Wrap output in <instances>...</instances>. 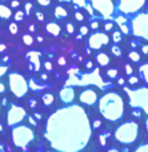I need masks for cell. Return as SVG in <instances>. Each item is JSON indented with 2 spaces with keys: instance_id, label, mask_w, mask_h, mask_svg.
<instances>
[{
  "instance_id": "1",
  "label": "cell",
  "mask_w": 148,
  "mask_h": 152,
  "mask_svg": "<svg viewBox=\"0 0 148 152\" xmlns=\"http://www.w3.org/2000/svg\"><path fill=\"white\" fill-rule=\"evenodd\" d=\"M92 135L85 111L80 105L60 108L50 116L44 136L55 150L76 152L88 144Z\"/></svg>"
},
{
  "instance_id": "2",
  "label": "cell",
  "mask_w": 148,
  "mask_h": 152,
  "mask_svg": "<svg viewBox=\"0 0 148 152\" xmlns=\"http://www.w3.org/2000/svg\"><path fill=\"white\" fill-rule=\"evenodd\" d=\"M99 110L108 121H117L124 115V102L116 92H107L99 102Z\"/></svg>"
},
{
  "instance_id": "3",
  "label": "cell",
  "mask_w": 148,
  "mask_h": 152,
  "mask_svg": "<svg viewBox=\"0 0 148 152\" xmlns=\"http://www.w3.org/2000/svg\"><path fill=\"white\" fill-rule=\"evenodd\" d=\"M139 126L135 121H127L119 126L115 131V139L122 144H132L138 139Z\"/></svg>"
},
{
  "instance_id": "4",
  "label": "cell",
  "mask_w": 148,
  "mask_h": 152,
  "mask_svg": "<svg viewBox=\"0 0 148 152\" xmlns=\"http://www.w3.org/2000/svg\"><path fill=\"white\" fill-rule=\"evenodd\" d=\"M87 84H95V86H99V87H104L103 79H101L99 69H95L90 75L84 74L80 76V77L79 76L71 75L68 80L66 81V86H87Z\"/></svg>"
},
{
  "instance_id": "5",
  "label": "cell",
  "mask_w": 148,
  "mask_h": 152,
  "mask_svg": "<svg viewBox=\"0 0 148 152\" xmlns=\"http://www.w3.org/2000/svg\"><path fill=\"white\" fill-rule=\"evenodd\" d=\"M13 144L19 148H26L34 140V131L27 126H17L12 131Z\"/></svg>"
},
{
  "instance_id": "6",
  "label": "cell",
  "mask_w": 148,
  "mask_h": 152,
  "mask_svg": "<svg viewBox=\"0 0 148 152\" xmlns=\"http://www.w3.org/2000/svg\"><path fill=\"white\" fill-rule=\"evenodd\" d=\"M128 95H130V104L132 107H138L144 110L148 113V88L136 89V91H130V88L123 86Z\"/></svg>"
},
{
  "instance_id": "7",
  "label": "cell",
  "mask_w": 148,
  "mask_h": 152,
  "mask_svg": "<svg viewBox=\"0 0 148 152\" xmlns=\"http://www.w3.org/2000/svg\"><path fill=\"white\" fill-rule=\"evenodd\" d=\"M9 87L12 94L16 97H24L29 88L28 81L24 79V76H21L20 74H16V72L9 75Z\"/></svg>"
},
{
  "instance_id": "8",
  "label": "cell",
  "mask_w": 148,
  "mask_h": 152,
  "mask_svg": "<svg viewBox=\"0 0 148 152\" xmlns=\"http://www.w3.org/2000/svg\"><path fill=\"white\" fill-rule=\"evenodd\" d=\"M132 34L148 40V13H139L132 20Z\"/></svg>"
},
{
  "instance_id": "9",
  "label": "cell",
  "mask_w": 148,
  "mask_h": 152,
  "mask_svg": "<svg viewBox=\"0 0 148 152\" xmlns=\"http://www.w3.org/2000/svg\"><path fill=\"white\" fill-rule=\"evenodd\" d=\"M93 11H98L103 19H109L115 12V5L112 0H91Z\"/></svg>"
},
{
  "instance_id": "10",
  "label": "cell",
  "mask_w": 148,
  "mask_h": 152,
  "mask_svg": "<svg viewBox=\"0 0 148 152\" xmlns=\"http://www.w3.org/2000/svg\"><path fill=\"white\" fill-rule=\"evenodd\" d=\"M26 118V110L20 105H15L12 104L11 110L7 113V124L9 127L17 126L19 123H21V120Z\"/></svg>"
},
{
  "instance_id": "11",
  "label": "cell",
  "mask_w": 148,
  "mask_h": 152,
  "mask_svg": "<svg viewBox=\"0 0 148 152\" xmlns=\"http://www.w3.org/2000/svg\"><path fill=\"white\" fill-rule=\"evenodd\" d=\"M146 0H120L119 10L123 13H135L144 5Z\"/></svg>"
},
{
  "instance_id": "12",
  "label": "cell",
  "mask_w": 148,
  "mask_h": 152,
  "mask_svg": "<svg viewBox=\"0 0 148 152\" xmlns=\"http://www.w3.org/2000/svg\"><path fill=\"white\" fill-rule=\"evenodd\" d=\"M109 37L107 36L104 32H95L93 35H91L88 44L92 50H100L101 47H104L106 44H108Z\"/></svg>"
},
{
  "instance_id": "13",
  "label": "cell",
  "mask_w": 148,
  "mask_h": 152,
  "mask_svg": "<svg viewBox=\"0 0 148 152\" xmlns=\"http://www.w3.org/2000/svg\"><path fill=\"white\" fill-rule=\"evenodd\" d=\"M98 100V95L93 89H84V91L80 94V102L84 103L87 105H92L96 103Z\"/></svg>"
},
{
  "instance_id": "14",
  "label": "cell",
  "mask_w": 148,
  "mask_h": 152,
  "mask_svg": "<svg viewBox=\"0 0 148 152\" xmlns=\"http://www.w3.org/2000/svg\"><path fill=\"white\" fill-rule=\"evenodd\" d=\"M60 99L63 100L64 103H72V100L75 99V91L74 88H71V87H67L66 88H63L60 91Z\"/></svg>"
},
{
  "instance_id": "15",
  "label": "cell",
  "mask_w": 148,
  "mask_h": 152,
  "mask_svg": "<svg viewBox=\"0 0 148 152\" xmlns=\"http://www.w3.org/2000/svg\"><path fill=\"white\" fill-rule=\"evenodd\" d=\"M27 58H28V60L35 66L34 67L35 71H39L40 69V52H37V51H31V52H28Z\"/></svg>"
},
{
  "instance_id": "16",
  "label": "cell",
  "mask_w": 148,
  "mask_h": 152,
  "mask_svg": "<svg viewBox=\"0 0 148 152\" xmlns=\"http://www.w3.org/2000/svg\"><path fill=\"white\" fill-rule=\"evenodd\" d=\"M96 61L100 64L101 67H107L109 64V56L106 52H100L96 55Z\"/></svg>"
},
{
  "instance_id": "17",
  "label": "cell",
  "mask_w": 148,
  "mask_h": 152,
  "mask_svg": "<svg viewBox=\"0 0 148 152\" xmlns=\"http://www.w3.org/2000/svg\"><path fill=\"white\" fill-rule=\"evenodd\" d=\"M45 28H47V31L50 32L51 35H53V36H59V35H60V31H61L60 27H59V24L52 23V21H51V23H48Z\"/></svg>"
},
{
  "instance_id": "18",
  "label": "cell",
  "mask_w": 148,
  "mask_h": 152,
  "mask_svg": "<svg viewBox=\"0 0 148 152\" xmlns=\"http://www.w3.org/2000/svg\"><path fill=\"white\" fill-rule=\"evenodd\" d=\"M11 16H12V11H11V8H8L7 5L0 4V18L9 19Z\"/></svg>"
},
{
  "instance_id": "19",
  "label": "cell",
  "mask_w": 148,
  "mask_h": 152,
  "mask_svg": "<svg viewBox=\"0 0 148 152\" xmlns=\"http://www.w3.org/2000/svg\"><path fill=\"white\" fill-rule=\"evenodd\" d=\"M55 16H56L58 19H64V18H67V16H68V13H67L66 8H63V7H60V5H58V7L55 8Z\"/></svg>"
},
{
  "instance_id": "20",
  "label": "cell",
  "mask_w": 148,
  "mask_h": 152,
  "mask_svg": "<svg viewBox=\"0 0 148 152\" xmlns=\"http://www.w3.org/2000/svg\"><path fill=\"white\" fill-rule=\"evenodd\" d=\"M139 72H140V75H141V77H143V80L148 84V63L143 64V66H140V68H139Z\"/></svg>"
},
{
  "instance_id": "21",
  "label": "cell",
  "mask_w": 148,
  "mask_h": 152,
  "mask_svg": "<svg viewBox=\"0 0 148 152\" xmlns=\"http://www.w3.org/2000/svg\"><path fill=\"white\" fill-rule=\"evenodd\" d=\"M43 103H44V105H51L53 103V95L52 94H44L43 95Z\"/></svg>"
},
{
  "instance_id": "22",
  "label": "cell",
  "mask_w": 148,
  "mask_h": 152,
  "mask_svg": "<svg viewBox=\"0 0 148 152\" xmlns=\"http://www.w3.org/2000/svg\"><path fill=\"white\" fill-rule=\"evenodd\" d=\"M119 27H120V29H122V32L124 35H130L131 34V24H128V21L127 23H123V24H119Z\"/></svg>"
},
{
  "instance_id": "23",
  "label": "cell",
  "mask_w": 148,
  "mask_h": 152,
  "mask_svg": "<svg viewBox=\"0 0 148 152\" xmlns=\"http://www.w3.org/2000/svg\"><path fill=\"white\" fill-rule=\"evenodd\" d=\"M128 58H130L131 61H135V63H139V61H140V55H139L136 51H132V52L128 53Z\"/></svg>"
},
{
  "instance_id": "24",
  "label": "cell",
  "mask_w": 148,
  "mask_h": 152,
  "mask_svg": "<svg viewBox=\"0 0 148 152\" xmlns=\"http://www.w3.org/2000/svg\"><path fill=\"white\" fill-rule=\"evenodd\" d=\"M112 40H114L115 44L122 42V34H120V31H115L114 34H112Z\"/></svg>"
},
{
  "instance_id": "25",
  "label": "cell",
  "mask_w": 148,
  "mask_h": 152,
  "mask_svg": "<svg viewBox=\"0 0 148 152\" xmlns=\"http://www.w3.org/2000/svg\"><path fill=\"white\" fill-rule=\"evenodd\" d=\"M23 42H24L26 45H32V43H34V37H32L31 35L26 34V35H23Z\"/></svg>"
},
{
  "instance_id": "26",
  "label": "cell",
  "mask_w": 148,
  "mask_h": 152,
  "mask_svg": "<svg viewBox=\"0 0 148 152\" xmlns=\"http://www.w3.org/2000/svg\"><path fill=\"white\" fill-rule=\"evenodd\" d=\"M111 51H112V53H114L116 58H120V56H122V53H123L119 45H112V47H111Z\"/></svg>"
},
{
  "instance_id": "27",
  "label": "cell",
  "mask_w": 148,
  "mask_h": 152,
  "mask_svg": "<svg viewBox=\"0 0 148 152\" xmlns=\"http://www.w3.org/2000/svg\"><path fill=\"white\" fill-rule=\"evenodd\" d=\"M117 69L116 68H109L108 71H107V76H108L109 79H116L117 77Z\"/></svg>"
},
{
  "instance_id": "28",
  "label": "cell",
  "mask_w": 148,
  "mask_h": 152,
  "mask_svg": "<svg viewBox=\"0 0 148 152\" xmlns=\"http://www.w3.org/2000/svg\"><path fill=\"white\" fill-rule=\"evenodd\" d=\"M17 31H19V28H17V24L16 23H11L9 24V32L12 35H16L17 34Z\"/></svg>"
},
{
  "instance_id": "29",
  "label": "cell",
  "mask_w": 148,
  "mask_h": 152,
  "mask_svg": "<svg viewBox=\"0 0 148 152\" xmlns=\"http://www.w3.org/2000/svg\"><path fill=\"white\" fill-rule=\"evenodd\" d=\"M128 83H130L131 86H135V84H138V83H139V77H138V76L131 75L130 77H128Z\"/></svg>"
},
{
  "instance_id": "30",
  "label": "cell",
  "mask_w": 148,
  "mask_h": 152,
  "mask_svg": "<svg viewBox=\"0 0 148 152\" xmlns=\"http://www.w3.org/2000/svg\"><path fill=\"white\" fill-rule=\"evenodd\" d=\"M24 15H26V12H23V11H17V12L15 13V20L16 21H20L24 19Z\"/></svg>"
},
{
  "instance_id": "31",
  "label": "cell",
  "mask_w": 148,
  "mask_h": 152,
  "mask_svg": "<svg viewBox=\"0 0 148 152\" xmlns=\"http://www.w3.org/2000/svg\"><path fill=\"white\" fill-rule=\"evenodd\" d=\"M66 29H67V32H68V34H74V32H75L74 24H72V23H67L66 24Z\"/></svg>"
},
{
  "instance_id": "32",
  "label": "cell",
  "mask_w": 148,
  "mask_h": 152,
  "mask_svg": "<svg viewBox=\"0 0 148 152\" xmlns=\"http://www.w3.org/2000/svg\"><path fill=\"white\" fill-rule=\"evenodd\" d=\"M124 69H125V74H127L128 76H131L133 74V69H132V67L130 66V64H125L124 66Z\"/></svg>"
},
{
  "instance_id": "33",
  "label": "cell",
  "mask_w": 148,
  "mask_h": 152,
  "mask_svg": "<svg viewBox=\"0 0 148 152\" xmlns=\"http://www.w3.org/2000/svg\"><path fill=\"white\" fill-rule=\"evenodd\" d=\"M148 151V143L147 144H143V145H139L138 148H136V152H146Z\"/></svg>"
},
{
  "instance_id": "34",
  "label": "cell",
  "mask_w": 148,
  "mask_h": 152,
  "mask_svg": "<svg viewBox=\"0 0 148 152\" xmlns=\"http://www.w3.org/2000/svg\"><path fill=\"white\" fill-rule=\"evenodd\" d=\"M72 1H74V4L77 5V7H84L87 0H72Z\"/></svg>"
},
{
  "instance_id": "35",
  "label": "cell",
  "mask_w": 148,
  "mask_h": 152,
  "mask_svg": "<svg viewBox=\"0 0 148 152\" xmlns=\"http://www.w3.org/2000/svg\"><path fill=\"white\" fill-rule=\"evenodd\" d=\"M107 136H109V134H106V135H103V134H101L100 135V136H99V139H100V143H101V145H106V137Z\"/></svg>"
},
{
  "instance_id": "36",
  "label": "cell",
  "mask_w": 148,
  "mask_h": 152,
  "mask_svg": "<svg viewBox=\"0 0 148 152\" xmlns=\"http://www.w3.org/2000/svg\"><path fill=\"white\" fill-rule=\"evenodd\" d=\"M40 5H44V7H48L51 4V0H36Z\"/></svg>"
},
{
  "instance_id": "37",
  "label": "cell",
  "mask_w": 148,
  "mask_h": 152,
  "mask_svg": "<svg viewBox=\"0 0 148 152\" xmlns=\"http://www.w3.org/2000/svg\"><path fill=\"white\" fill-rule=\"evenodd\" d=\"M80 35H88V27H85V26H83L82 28H80Z\"/></svg>"
},
{
  "instance_id": "38",
  "label": "cell",
  "mask_w": 148,
  "mask_h": 152,
  "mask_svg": "<svg viewBox=\"0 0 148 152\" xmlns=\"http://www.w3.org/2000/svg\"><path fill=\"white\" fill-rule=\"evenodd\" d=\"M104 28H106V31H111V29L114 28V24H112L111 21H108V23H106V26H104Z\"/></svg>"
},
{
  "instance_id": "39",
  "label": "cell",
  "mask_w": 148,
  "mask_h": 152,
  "mask_svg": "<svg viewBox=\"0 0 148 152\" xmlns=\"http://www.w3.org/2000/svg\"><path fill=\"white\" fill-rule=\"evenodd\" d=\"M100 127H101V120L96 119V120L93 121V128H100Z\"/></svg>"
},
{
  "instance_id": "40",
  "label": "cell",
  "mask_w": 148,
  "mask_h": 152,
  "mask_svg": "<svg viewBox=\"0 0 148 152\" xmlns=\"http://www.w3.org/2000/svg\"><path fill=\"white\" fill-rule=\"evenodd\" d=\"M44 67H45V69H47V71H52V64H51V61H45Z\"/></svg>"
},
{
  "instance_id": "41",
  "label": "cell",
  "mask_w": 148,
  "mask_h": 152,
  "mask_svg": "<svg viewBox=\"0 0 148 152\" xmlns=\"http://www.w3.org/2000/svg\"><path fill=\"white\" fill-rule=\"evenodd\" d=\"M5 72H7V67L3 66V64H0V76H3Z\"/></svg>"
},
{
  "instance_id": "42",
  "label": "cell",
  "mask_w": 148,
  "mask_h": 152,
  "mask_svg": "<svg viewBox=\"0 0 148 152\" xmlns=\"http://www.w3.org/2000/svg\"><path fill=\"white\" fill-rule=\"evenodd\" d=\"M75 18H76L79 21H83V20H84V16H83L80 12H76V13H75Z\"/></svg>"
},
{
  "instance_id": "43",
  "label": "cell",
  "mask_w": 148,
  "mask_h": 152,
  "mask_svg": "<svg viewBox=\"0 0 148 152\" xmlns=\"http://www.w3.org/2000/svg\"><path fill=\"white\" fill-rule=\"evenodd\" d=\"M84 7H85V10H87L88 12L91 13V15H93V8H92V5H91V4H85Z\"/></svg>"
},
{
  "instance_id": "44",
  "label": "cell",
  "mask_w": 148,
  "mask_h": 152,
  "mask_svg": "<svg viewBox=\"0 0 148 152\" xmlns=\"http://www.w3.org/2000/svg\"><path fill=\"white\" fill-rule=\"evenodd\" d=\"M36 18L39 19L40 21L44 20V15H43V12H40V11H37V12H36Z\"/></svg>"
},
{
  "instance_id": "45",
  "label": "cell",
  "mask_w": 148,
  "mask_h": 152,
  "mask_svg": "<svg viewBox=\"0 0 148 152\" xmlns=\"http://www.w3.org/2000/svg\"><path fill=\"white\" fill-rule=\"evenodd\" d=\"M132 115L135 116V118H139V116L141 115V110H133L132 111Z\"/></svg>"
},
{
  "instance_id": "46",
  "label": "cell",
  "mask_w": 148,
  "mask_h": 152,
  "mask_svg": "<svg viewBox=\"0 0 148 152\" xmlns=\"http://www.w3.org/2000/svg\"><path fill=\"white\" fill-rule=\"evenodd\" d=\"M31 8H32V4H31V3H27V4H26V15H28V13H29Z\"/></svg>"
},
{
  "instance_id": "47",
  "label": "cell",
  "mask_w": 148,
  "mask_h": 152,
  "mask_svg": "<svg viewBox=\"0 0 148 152\" xmlns=\"http://www.w3.org/2000/svg\"><path fill=\"white\" fill-rule=\"evenodd\" d=\"M66 59L63 58V56H61V58H59V64H60V66H66Z\"/></svg>"
},
{
  "instance_id": "48",
  "label": "cell",
  "mask_w": 148,
  "mask_h": 152,
  "mask_svg": "<svg viewBox=\"0 0 148 152\" xmlns=\"http://www.w3.org/2000/svg\"><path fill=\"white\" fill-rule=\"evenodd\" d=\"M91 27H92L93 29H98L99 28V23L98 21H92V23H91Z\"/></svg>"
},
{
  "instance_id": "49",
  "label": "cell",
  "mask_w": 148,
  "mask_h": 152,
  "mask_svg": "<svg viewBox=\"0 0 148 152\" xmlns=\"http://www.w3.org/2000/svg\"><path fill=\"white\" fill-rule=\"evenodd\" d=\"M141 51H143V53H148V44H146V45H141Z\"/></svg>"
},
{
  "instance_id": "50",
  "label": "cell",
  "mask_w": 148,
  "mask_h": 152,
  "mask_svg": "<svg viewBox=\"0 0 148 152\" xmlns=\"http://www.w3.org/2000/svg\"><path fill=\"white\" fill-rule=\"evenodd\" d=\"M11 5H12L13 8H17V7H19V1H17V0H12V3H11Z\"/></svg>"
},
{
  "instance_id": "51",
  "label": "cell",
  "mask_w": 148,
  "mask_h": 152,
  "mask_svg": "<svg viewBox=\"0 0 148 152\" xmlns=\"http://www.w3.org/2000/svg\"><path fill=\"white\" fill-rule=\"evenodd\" d=\"M29 105H31L32 108H35L37 105V103H36V100H29Z\"/></svg>"
},
{
  "instance_id": "52",
  "label": "cell",
  "mask_w": 148,
  "mask_h": 152,
  "mask_svg": "<svg viewBox=\"0 0 148 152\" xmlns=\"http://www.w3.org/2000/svg\"><path fill=\"white\" fill-rule=\"evenodd\" d=\"M4 92H5V87H4V84L0 83V94H4Z\"/></svg>"
},
{
  "instance_id": "53",
  "label": "cell",
  "mask_w": 148,
  "mask_h": 152,
  "mask_svg": "<svg viewBox=\"0 0 148 152\" xmlns=\"http://www.w3.org/2000/svg\"><path fill=\"white\" fill-rule=\"evenodd\" d=\"M117 81H119V84H120V86H124V84H125V81H124V79H123V77H120Z\"/></svg>"
},
{
  "instance_id": "54",
  "label": "cell",
  "mask_w": 148,
  "mask_h": 152,
  "mask_svg": "<svg viewBox=\"0 0 148 152\" xmlns=\"http://www.w3.org/2000/svg\"><path fill=\"white\" fill-rule=\"evenodd\" d=\"M85 66H87L88 69H91V68H92V61H87V64H85Z\"/></svg>"
},
{
  "instance_id": "55",
  "label": "cell",
  "mask_w": 148,
  "mask_h": 152,
  "mask_svg": "<svg viewBox=\"0 0 148 152\" xmlns=\"http://www.w3.org/2000/svg\"><path fill=\"white\" fill-rule=\"evenodd\" d=\"M3 51H5V44H1V43H0V52H3Z\"/></svg>"
},
{
  "instance_id": "56",
  "label": "cell",
  "mask_w": 148,
  "mask_h": 152,
  "mask_svg": "<svg viewBox=\"0 0 148 152\" xmlns=\"http://www.w3.org/2000/svg\"><path fill=\"white\" fill-rule=\"evenodd\" d=\"M29 123H31V124H35V126H36V121L34 120V118H29Z\"/></svg>"
},
{
  "instance_id": "57",
  "label": "cell",
  "mask_w": 148,
  "mask_h": 152,
  "mask_svg": "<svg viewBox=\"0 0 148 152\" xmlns=\"http://www.w3.org/2000/svg\"><path fill=\"white\" fill-rule=\"evenodd\" d=\"M42 79H43V80H47V79H48V76L45 75V74H43V75H42Z\"/></svg>"
},
{
  "instance_id": "58",
  "label": "cell",
  "mask_w": 148,
  "mask_h": 152,
  "mask_svg": "<svg viewBox=\"0 0 148 152\" xmlns=\"http://www.w3.org/2000/svg\"><path fill=\"white\" fill-rule=\"evenodd\" d=\"M29 29H31V31H35V26H34V24H31V26H29Z\"/></svg>"
},
{
  "instance_id": "59",
  "label": "cell",
  "mask_w": 148,
  "mask_h": 152,
  "mask_svg": "<svg viewBox=\"0 0 148 152\" xmlns=\"http://www.w3.org/2000/svg\"><path fill=\"white\" fill-rule=\"evenodd\" d=\"M35 116H36L37 119H42V116H40V113H35Z\"/></svg>"
},
{
  "instance_id": "60",
  "label": "cell",
  "mask_w": 148,
  "mask_h": 152,
  "mask_svg": "<svg viewBox=\"0 0 148 152\" xmlns=\"http://www.w3.org/2000/svg\"><path fill=\"white\" fill-rule=\"evenodd\" d=\"M146 127H147V131H148V119H147V121H146Z\"/></svg>"
},
{
  "instance_id": "61",
  "label": "cell",
  "mask_w": 148,
  "mask_h": 152,
  "mask_svg": "<svg viewBox=\"0 0 148 152\" xmlns=\"http://www.w3.org/2000/svg\"><path fill=\"white\" fill-rule=\"evenodd\" d=\"M0 132H3V127H1V124H0Z\"/></svg>"
},
{
  "instance_id": "62",
  "label": "cell",
  "mask_w": 148,
  "mask_h": 152,
  "mask_svg": "<svg viewBox=\"0 0 148 152\" xmlns=\"http://www.w3.org/2000/svg\"><path fill=\"white\" fill-rule=\"evenodd\" d=\"M60 1H69V0H60Z\"/></svg>"
},
{
  "instance_id": "63",
  "label": "cell",
  "mask_w": 148,
  "mask_h": 152,
  "mask_svg": "<svg viewBox=\"0 0 148 152\" xmlns=\"http://www.w3.org/2000/svg\"><path fill=\"white\" fill-rule=\"evenodd\" d=\"M3 150V147H1V145H0V151H1Z\"/></svg>"
}]
</instances>
